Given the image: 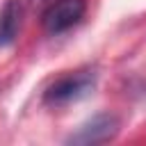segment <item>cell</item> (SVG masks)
<instances>
[{
	"instance_id": "1",
	"label": "cell",
	"mask_w": 146,
	"mask_h": 146,
	"mask_svg": "<svg viewBox=\"0 0 146 146\" xmlns=\"http://www.w3.org/2000/svg\"><path fill=\"white\" fill-rule=\"evenodd\" d=\"M94 84H96V75L91 71H75L68 75H62L46 89L43 103L50 107H64V105L78 103L94 89Z\"/></svg>"
},
{
	"instance_id": "2",
	"label": "cell",
	"mask_w": 146,
	"mask_h": 146,
	"mask_svg": "<svg viewBox=\"0 0 146 146\" xmlns=\"http://www.w3.org/2000/svg\"><path fill=\"white\" fill-rule=\"evenodd\" d=\"M87 11V2L84 0H55L46 11H43V30L48 34H59L71 30L73 25H78L82 21Z\"/></svg>"
},
{
	"instance_id": "3",
	"label": "cell",
	"mask_w": 146,
	"mask_h": 146,
	"mask_svg": "<svg viewBox=\"0 0 146 146\" xmlns=\"http://www.w3.org/2000/svg\"><path fill=\"white\" fill-rule=\"evenodd\" d=\"M119 132V119L114 114H96L94 119L84 121L71 137L68 144L75 146H94V144H105L114 139Z\"/></svg>"
},
{
	"instance_id": "4",
	"label": "cell",
	"mask_w": 146,
	"mask_h": 146,
	"mask_svg": "<svg viewBox=\"0 0 146 146\" xmlns=\"http://www.w3.org/2000/svg\"><path fill=\"white\" fill-rule=\"evenodd\" d=\"M21 18H23V5L18 0H7L0 9V48L14 43L21 30Z\"/></svg>"
}]
</instances>
